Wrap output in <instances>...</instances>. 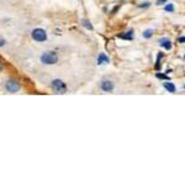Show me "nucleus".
<instances>
[{
	"mask_svg": "<svg viewBox=\"0 0 185 185\" xmlns=\"http://www.w3.org/2000/svg\"><path fill=\"white\" fill-rule=\"evenodd\" d=\"M40 59H41V62L43 64L52 65V64H56L58 62V54L54 51H47V52L42 53Z\"/></svg>",
	"mask_w": 185,
	"mask_h": 185,
	"instance_id": "f257e3e1",
	"label": "nucleus"
},
{
	"mask_svg": "<svg viewBox=\"0 0 185 185\" xmlns=\"http://www.w3.org/2000/svg\"><path fill=\"white\" fill-rule=\"evenodd\" d=\"M31 37H32L33 41L36 42H44L47 40V32H46V30L37 27V28H33L32 30Z\"/></svg>",
	"mask_w": 185,
	"mask_h": 185,
	"instance_id": "f03ea898",
	"label": "nucleus"
},
{
	"mask_svg": "<svg viewBox=\"0 0 185 185\" xmlns=\"http://www.w3.org/2000/svg\"><path fill=\"white\" fill-rule=\"evenodd\" d=\"M21 85H20V82L19 80H16V79H8L6 82H5V90L8 91V93H11V94H14V93H18L19 90H20Z\"/></svg>",
	"mask_w": 185,
	"mask_h": 185,
	"instance_id": "7ed1b4c3",
	"label": "nucleus"
},
{
	"mask_svg": "<svg viewBox=\"0 0 185 185\" xmlns=\"http://www.w3.org/2000/svg\"><path fill=\"white\" fill-rule=\"evenodd\" d=\"M51 86H52L53 91L57 93V94H65L67 93V85L61 79H53L51 83Z\"/></svg>",
	"mask_w": 185,
	"mask_h": 185,
	"instance_id": "20e7f679",
	"label": "nucleus"
},
{
	"mask_svg": "<svg viewBox=\"0 0 185 185\" xmlns=\"http://www.w3.org/2000/svg\"><path fill=\"white\" fill-rule=\"evenodd\" d=\"M100 86H101V90L105 91V93H111L114 90V83L111 80H109V79H104Z\"/></svg>",
	"mask_w": 185,
	"mask_h": 185,
	"instance_id": "39448f33",
	"label": "nucleus"
},
{
	"mask_svg": "<svg viewBox=\"0 0 185 185\" xmlns=\"http://www.w3.org/2000/svg\"><path fill=\"white\" fill-rule=\"evenodd\" d=\"M163 86H164L169 93H175V90H177V89H175V85H174L173 83H170V82H164Z\"/></svg>",
	"mask_w": 185,
	"mask_h": 185,
	"instance_id": "423d86ee",
	"label": "nucleus"
},
{
	"mask_svg": "<svg viewBox=\"0 0 185 185\" xmlns=\"http://www.w3.org/2000/svg\"><path fill=\"white\" fill-rule=\"evenodd\" d=\"M119 37H120V39H123V40H132V39H133V31L130 30V31H127V32L123 33V35H119Z\"/></svg>",
	"mask_w": 185,
	"mask_h": 185,
	"instance_id": "0eeeda50",
	"label": "nucleus"
},
{
	"mask_svg": "<svg viewBox=\"0 0 185 185\" xmlns=\"http://www.w3.org/2000/svg\"><path fill=\"white\" fill-rule=\"evenodd\" d=\"M161 46L163 48H165V49H172V42L169 41V40H167V39H163L161 41Z\"/></svg>",
	"mask_w": 185,
	"mask_h": 185,
	"instance_id": "6e6552de",
	"label": "nucleus"
},
{
	"mask_svg": "<svg viewBox=\"0 0 185 185\" xmlns=\"http://www.w3.org/2000/svg\"><path fill=\"white\" fill-rule=\"evenodd\" d=\"M110 59L104 54V53H100L99 57H98V64H103V63H109Z\"/></svg>",
	"mask_w": 185,
	"mask_h": 185,
	"instance_id": "1a4fd4ad",
	"label": "nucleus"
},
{
	"mask_svg": "<svg viewBox=\"0 0 185 185\" xmlns=\"http://www.w3.org/2000/svg\"><path fill=\"white\" fill-rule=\"evenodd\" d=\"M83 26L86 28V30H90V31H93L94 30V27H93V25H91V22L89 20H83Z\"/></svg>",
	"mask_w": 185,
	"mask_h": 185,
	"instance_id": "9d476101",
	"label": "nucleus"
},
{
	"mask_svg": "<svg viewBox=\"0 0 185 185\" xmlns=\"http://www.w3.org/2000/svg\"><path fill=\"white\" fill-rule=\"evenodd\" d=\"M163 57V53H158V57H157V62H156V65H154V68H156V70H159L161 69V58Z\"/></svg>",
	"mask_w": 185,
	"mask_h": 185,
	"instance_id": "9b49d317",
	"label": "nucleus"
},
{
	"mask_svg": "<svg viewBox=\"0 0 185 185\" xmlns=\"http://www.w3.org/2000/svg\"><path fill=\"white\" fill-rule=\"evenodd\" d=\"M152 35H153V31H152V30H146V31L143 32L144 39H151V37H152Z\"/></svg>",
	"mask_w": 185,
	"mask_h": 185,
	"instance_id": "f8f14e48",
	"label": "nucleus"
},
{
	"mask_svg": "<svg viewBox=\"0 0 185 185\" xmlns=\"http://www.w3.org/2000/svg\"><path fill=\"white\" fill-rule=\"evenodd\" d=\"M165 11L173 13V11H174V5H173V4H168V5L165 6Z\"/></svg>",
	"mask_w": 185,
	"mask_h": 185,
	"instance_id": "ddd939ff",
	"label": "nucleus"
},
{
	"mask_svg": "<svg viewBox=\"0 0 185 185\" xmlns=\"http://www.w3.org/2000/svg\"><path fill=\"white\" fill-rule=\"evenodd\" d=\"M156 77H157V78H159V79H163V80H169L168 75H164V74H161V73H157V74H156Z\"/></svg>",
	"mask_w": 185,
	"mask_h": 185,
	"instance_id": "4468645a",
	"label": "nucleus"
},
{
	"mask_svg": "<svg viewBox=\"0 0 185 185\" xmlns=\"http://www.w3.org/2000/svg\"><path fill=\"white\" fill-rule=\"evenodd\" d=\"M164 3H167V0H157V5H163Z\"/></svg>",
	"mask_w": 185,
	"mask_h": 185,
	"instance_id": "2eb2a0df",
	"label": "nucleus"
},
{
	"mask_svg": "<svg viewBox=\"0 0 185 185\" xmlns=\"http://www.w3.org/2000/svg\"><path fill=\"white\" fill-rule=\"evenodd\" d=\"M178 42H180V43H185V37H179V39H178Z\"/></svg>",
	"mask_w": 185,
	"mask_h": 185,
	"instance_id": "dca6fc26",
	"label": "nucleus"
},
{
	"mask_svg": "<svg viewBox=\"0 0 185 185\" xmlns=\"http://www.w3.org/2000/svg\"><path fill=\"white\" fill-rule=\"evenodd\" d=\"M147 6H149V3H144L142 5H140V8H147Z\"/></svg>",
	"mask_w": 185,
	"mask_h": 185,
	"instance_id": "f3484780",
	"label": "nucleus"
},
{
	"mask_svg": "<svg viewBox=\"0 0 185 185\" xmlns=\"http://www.w3.org/2000/svg\"><path fill=\"white\" fill-rule=\"evenodd\" d=\"M5 44V40L4 39H0V47H3Z\"/></svg>",
	"mask_w": 185,
	"mask_h": 185,
	"instance_id": "a211bd4d",
	"label": "nucleus"
},
{
	"mask_svg": "<svg viewBox=\"0 0 185 185\" xmlns=\"http://www.w3.org/2000/svg\"><path fill=\"white\" fill-rule=\"evenodd\" d=\"M3 69H4V64H3V62H0V73L3 72Z\"/></svg>",
	"mask_w": 185,
	"mask_h": 185,
	"instance_id": "6ab92c4d",
	"label": "nucleus"
},
{
	"mask_svg": "<svg viewBox=\"0 0 185 185\" xmlns=\"http://www.w3.org/2000/svg\"><path fill=\"white\" fill-rule=\"evenodd\" d=\"M184 59H185V56H184Z\"/></svg>",
	"mask_w": 185,
	"mask_h": 185,
	"instance_id": "aec40b11",
	"label": "nucleus"
},
{
	"mask_svg": "<svg viewBox=\"0 0 185 185\" xmlns=\"http://www.w3.org/2000/svg\"><path fill=\"white\" fill-rule=\"evenodd\" d=\"M184 88H185V85H184Z\"/></svg>",
	"mask_w": 185,
	"mask_h": 185,
	"instance_id": "412c9836",
	"label": "nucleus"
}]
</instances>
